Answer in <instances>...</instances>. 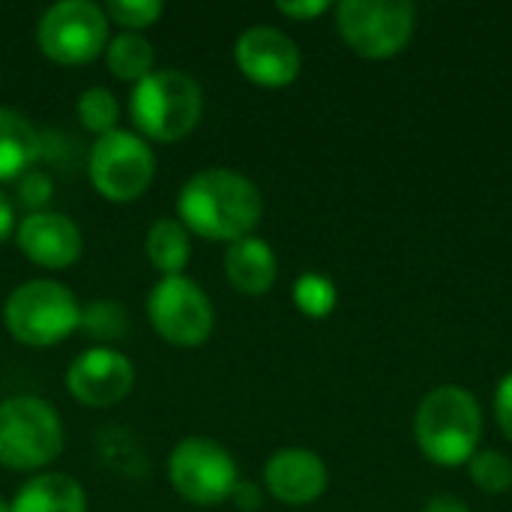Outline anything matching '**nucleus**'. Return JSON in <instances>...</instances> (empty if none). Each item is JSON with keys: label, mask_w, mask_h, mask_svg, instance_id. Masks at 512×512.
I'll list each match as a JSON object with an SVG mask.
<instances>
[{"label": "nucleus", "mask_w": 512, "mask_h": 512, "mask_svg": "<svg viewBox=\"0 0 512 512\" xmlns=\"http://www.w3.org/2000/svg\"><path fill=\"white\" fill-rule=\"evenodd\" d=\"M177 216L186 231L204 240L252 237L264 216L261 189L228 168H204L192 174L177 195Z\"/></svg>", "instance_id": "1"}, {"label": "nucleus", "mask_w": 512, "mask_h": 512, "mask_svg": "<svg viewBox=\"0 0 512 512\" xmlns=\"http://www.w3.org/2000/svg\"><path fill=\"white\" fill-rule=\"evenodd\" d=\"M18 249L45 270H63L81 255V231L63 213L33 210L15 231Z\"/></svg>", "instance_id": "13"}, {"label": "nucleus", "mask_w": 512, "mask_h": 512, "mask_svg": "<svg viewBox=\"0 0 512 512\" xmlns=\"http://www.w3.org/2000/svg\"><path fill=\"white\" fill-rule=\"evenodd\" d=\"M234 60L240 72L261 87H285L300 75L297 42L276 27H249L237 36Z\"/></svg>", "instance_id": "12"}, {"label": "nucleus", "mask_w": 512, "mask_h": 512, "mask_svg": "<svg viewBox=\"0 0 512 512\" xmlns=\"http://www.w3.org/2000/svg\"><path fill=\"white\" fill-rule=\"evenodd\" d=\"M225 273H228V282L240 294L261 297L276 282V273H279L276 252L258 237L234 240L225 252Z\"/></svg>", "instance_id": "15"}, {"label": "nucleus", "mask_w": 512, "mask_h": 512, "mask_svg": "<svg viewBox=\"0 0 512 512\" xmlns=\"http://www.w3.org/2000/svg\"><path fill=\"white\" fill-rule=\"evenodd\" d=\"M117 117H120V105L114 99L111 90L105 87H87L78 96V120L84 129H90L93 135H108L117 129Z\"/></svg>", "instance_id": "20"}, {"label": "nucleus", "mask_w": 512, "mask_h": 512, "mask_svg": "<svg viewBox=\"0 0 512 512\" xmlns=\"http://www.w3.org/2000/svg\"><path fill=\"white\" fill-rule=\"evenodd\" d=\"M0 512H12V510H9V504H6L3 498H0Z\"/></svg>", "instance_id": "31"}, {"label": "nucleus", "mask_w": 512, "mask_h": 512, "mask_svg": "<svg viewBox=\"0 0 512 512\" xmlns=\"http://www.w3.org/2000/svg\"><path fill=\"white\" fill-rule=\"evenodd\" d=\"M468 471H471L474 486L483 489L486 495H504L512 489V462L501 450L474 453V459L468 462Z\"/></svg>", "instance_id": "21"}, {"label": "nucleus", "mask_w": 512, "mask_h": 512, "mask_svg": "<svg viewBox=\"0 0 512 512\" xmlns=\"http://www.w3.org/2000/svg\"><path fill=\"white\" fill-rule=\"evenodd\" d=\"M495 417H498V426L507 435V441H512V372L498 384V393H495Z\"/></svg>", "instance_id": "25"}, {"label": "nucleus", "mask_w": 512, "mask_h": 512, "mask_svg": "<svg viewBox=\"0 0 512 512\" xmlns=\"http://www.w3.org/2000/svg\"><path fill=\"white\" fill-rule=\"evenodd\" d=\"M264 483L276 501H282L288 507H303V504H312L324 495L327 465L312 450L285 447L267 459Z\"/></svg>", "instance_id": "14"}, {"label": "nucleus", "mask_w": 512, "mask_h": 512, "mask_svg": "<svg viewBox=\"0 0 512 512\" xmlns=\"http://www.w3.org/2000/svg\"><path fill=\"white\" fill-rule=\"evenodd\" d=\"M414 438L429 462L441 468L468 465L483 438L480 402L462 387L432 390L417 408Z\"/></svg>", "instance_id": "2"}, {"label": "nucleus", "mask_w": 512, "mask_h": 512, "mask_svg": "<svg viewBox=\"0 0 512 512\" xmlns=\"http://www.w3.org/2000/svg\"><path fill=\"white\" fill-rule=\"evenodd\" d=\"M12 512H87L84 489L66 474H39L27 480L12 504Z\"/></svg>", "instance_id": "16"}, {"label": "nucleus", "mask_w": 512, "mask_h": 512, "mask_svg": "<svg viewBox=\"0 0 512 512\" xmlns=\"http://www.w3.org/2000/svg\"><path fill=\"white\" fill-rule=\"evenodd\" d=\"M36 42L54 63H90L108 45V15L90 0H60L42 12Z\"/></svg>", "instance_id": "7"}, {"label": "nucleus", "mask_w": 512, "mask_h": 512, "mask_svg": "<svg viewBox=\"0 0 512 512\" xmlns=\"http://www.w3.org/2000/svg\"><path fill=\"white\" fill-rule=\"evenodd\" d=\"M147 258L162 276H183V267L189 264L192 246L189 231L180 219H159L147 231Z\"/></svg>", "instance_id": "18"}, {"label": "nucleus", "mask_w": 512, "mask_h": 512, "mask_svg": "<svg viewBox=\"0 0 512 512\" xmlns=\"http://www.w3.org/2000/svg\"><path fill=\"white\" fill-rule=\"evenodd\" d=\"M3 321L12 339L33 348H48L78 330L81 306L66 285L54 279H30L9 294Z\"/></svg>", "instance_id": "4"}, {"label": "nucleus", "mask_w": 512, "mask_h": 512, "mask_svg": "<svg viewBox=\"0 0 512 512\" xmlns=\"http://www.w3.org/2000/svg\"><path fill=\"white\" fill-rule=\"evenodd\" d=\"M63 450V423L39 396H12L0 402V465L36 471Z\"/></svg>", "instance_id": "5"}, {"label": "nucleus", "mask_w": 512, "mask_h": 512, "mask_svg": "<svg viewBox=\"0 0 512 512\" xmlns=\"http://www.w3.org/2000/svg\"><path fill=\"white\" fill-rule=\"evenodd\" d=\"M48 195H51V180L36 174V171H27L24 180H21V201L30 204V207H39V204L48 201Z\"/></svg>", "instance_id": "26"}, {"label": "nucleus", "mask_w": 512, "mask_h": 512, "mask_svg": "<svg viewBox=\"0 0 512 512\" xmlns=\"http://www.w3.org/2000/svg\"><path fill=\"white\" fill-rule=\"evenodd\" d=\"M153 60H156L153 45L144 36L129 33V30L120 33V36H114L105 45V63H108L111 75L120 78V81L138 84L141 78H147L153 72Z\"/></svg>", "instance_id": "19"}, {"label": "nucleus", "mask_w": 512, "mask_h": 512, "mask_svg": "<svg viewBox=\"0 0 512 512\" xmlns=\"http://www.w3.org/2000/svg\"><path fill=\"white\" fill-rule=\"evenodd\" d=\"M12 228H15V210H12L9 198L0 192V240H6L12 234Z\"/></svg>", "instance_id": "30"}, {"label": "nucleus", "mask_w": 512, "mask_h": 512, "mask_svg": "<svg viewBox=\"0 0 512 512\" xmlns=\"http://www.w3.org/2000/svg\"><path fill=\"white\" fill-rule=\"evenodd\" d=\"M204 111L201 84L183 69H153L132 87L129 114L153 141H180L186 138Z\"/></svg>", "instance_id": "3"}, {"label": "nucleus", "mask_w": 512, "mask_h": 512, "mask_svg": "<svg viewBox=\"0 0 512 512\" xmlns=\"http://www.w3.org/2000/svg\"><path fill=\"white\" fill-rule=\"evenodd\" d=\"M78 327L93 339H117L126 333V309L111 300H96L87 309H81Z\"/></svg>", "instance_id": "23"}, {"label": "nucleus", "mask_w": 512, "mask_h": 512, "mask_svg": "<svg viewBox=\"0 0 512 512\" xmlns=\"http://www.w3.org/2000/svg\"><path fill=\"white\" fill-rule=\"evenodd\" d=\"M276 9L282 12V15H288V18H294V21H309V18H318V15H324L327 9H330V3L327 0H291V3H276Z\"/></svg>", "instance_id": "27"}, {"label": "nucleus", "mask_w": 512, "mask_h": 512, "mask_svg": "<svg viewBox=\"0 0 512 512\" xmlns=\"http://www.w3.org/2000/svg\"><path fill=\"white\" fill-rule=\"evenodd\" d=\"M423 512H471L459 498H453V495H438V498H432L429 504H426V510Z\"/></svg>", "instance_id": "29"}, {"label": "nucleus", "mask_w": 512, "mask_h": 512, "mask_svg": "<svg viewBox=\"0 0 512 512\" xmlns=\"http://www.w3.org/2000/svg\"><path fill=\"white\" fill-rule=\"evenodd\" d=\"M168 480L183 501L213 507L234 495L240 471L222 444L210 438H186L168 456Z\"/></svg>", "instance_id": "9"}, {"label": "nucleus", "mask_w": 512, "mask_h": 512, "mask_svg": "<svg viewBox=\"0 0 512 512\" xmlns=\"http://www.w3.org/2000/svg\"><path fill=\"white\" fill-rule=\"evenodd\" d=\"M147 315L153 330L177 348L204 345L216 321L210 297L189 276H162L147 297Z\"/></svg>", "instance_id": "10"}, {"label": "nucleus", "mask_w": 512, "mask_h": 512, "mask_svg": "<svg viewBox=\"0 0 512 512\" xmlns=\"http://www.w3.org/2000/svg\"><path fill=\"white\" fill-rule=\"evenodd\" d=\"M294 303L309 318H327L333 312V306H336V288H333V282L327 276L306 273L294 285Z\"/></svg>", "instance_id": "22"}, {"label": "nucleus", "mask_w": 512, "mask_h": 512, "mask_svg": "<svg viewBox=\"0 0 512 512\" xmlns=\"http://www.w3.org/2000/svg\"><path fill=\"white\" fill-rule=\"evenodd\" d=\"M42 156V135L33 123L15 111L0 108V180H15Z\"/></svg>", "instance_id": "17"}, {"label": "nucleus", "mask_w": 512, "mask_h": 512, "mask_svg": "<svg viewBox=\"0 0 512 512\" xmlns=\"http://www.w3.org/2000/svg\"><path fill=\"white\" fill-rule=\"evenodd\" d=\"M87 171L99 195L123 204L147 192L153 171H156V156L141 135L114 129L96 138V144L90 147Z\"/></svg>", "instance_id": "8"}, {"label": "nucleus", "mask_w": 512, "mask_h": 512, "mask_svg": "<svg viewBox=\"0 0 512 512\" xmlns=\"http://www.w3.org/2000/svg\"><path fill=\"white\" fill-rule=\"evenodd\" d=\"M414 6L405 0H342L336 24L345 45L366 60L396 57L414 36Z\"/></svg>", "instance_id": "6"}, {"label": "nucleus", "mask_w": 512, "mask_h": 512, "mask_svg": "<svg viewBox=\"0 0 512 512\" xmlns=\"http://www.w3.org/2000/svg\"><path fill=\"white\" fill-rule=\"evenodd\" d=\"M135 384L132 363L114 348H90L66 369V387L72 399L87 408H111L129 396Z\"/></svg>", "instance_id": "11"}, {"label": "nucleus", "mask_w": 512, "mask_h": 512, "mask_svg": "<svg viewBox=\"0 0 512 512\" xmlns=\"http://www.w3.org/2000/svg\"><path fill=\"white\" fill-rule=\"evenodd\" d=\"M231 498H234L237 507H243V510H258V507H261V489H258L255 483H243V480H240Z\"/></svg>", "instance_id": "28"}, {"label": "nucleus", "mask_w": 512, "mask_h": 512, "mask_svg": "<svg viewBox=\"0 0 512 512\" xmlns=\"http://www.w3.org/2000/svg\"><path fill=\"white\" fill-rule=\"evenodd\" d=\"M105 15L111 21L123 24L129 33H135V30H144V27L159 21L162 3L159 0H111L105 6Z\"/></svg>", "instance_id": "24"}]
</instances>
